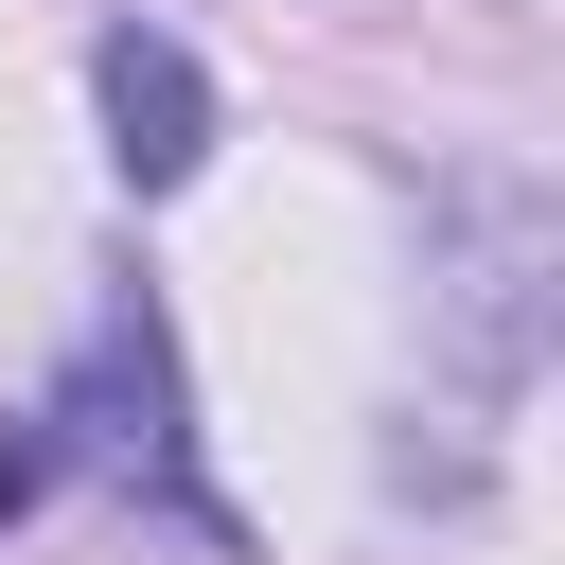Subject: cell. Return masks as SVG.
Listing matches in <instances>:
<instances>
[{
	"instance_id": "6da1fadb",
	"label": "cell",
	"mask_w": 565,
	"mask_h": 565,
	"mask_svg": "<svg viewBox=\"0 0 565 565\" xmlns=\"http://www.w3.org/2000/svg\"><path fill=\"white\" fill-rule=\"evenodd\" d=\"M35 441H53V459H88L106 494L177 512V530H230V512H212V459H194V388H177V335H159V300H141V282H124V300L71 335V371H53Z\"/></svg>"
},
{
	"instance_id": "7a4b0ae2",
	"label": "cell",
	"mask_w": 565,
	"mask_h": 565,
	"mask_svg": "<svg viewBox=\"0 0 565 565\" xmlns=\"http://www.w3.org/2000/svg\"><path fill=\"white\" fill-rule=\"evenodd\" d=\"M88 106H106L124 194H177V177L212 159V71H194V35H159V18H106V35H88Z\"/></svg>"
},
{
	"instance_id": "3957f363",
	"label": "cell",
	"mask_w": 565,
	"mask_h": 565,
	"mask_svg": "<svg viewBox=\"0 0 565 565\" xmlns=\"http://www.w3.org/2000/svg\"><path fill=\"white\" fill-rule=\"evenodd\" d=\"M35 494H53V441H35V406H18V424H0V530H18Z\"/></svg>"
}]
</instances>
